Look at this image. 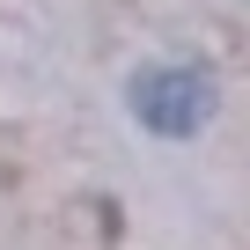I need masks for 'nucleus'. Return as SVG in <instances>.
<instances>
[{"instance_id":"1","label":"nucleus","mask_w":250,"mask_h":250,"mask_svg":"<svg viewBox=\"0 0 250 250\" xmlns=\"http://www.w3.org/2000/svg\"><path fill=\"white\" fill-rule=\"evenodd\" d=\"M213 110H221V88L199 66H147V74H133V118L147 133H162V140L206 133Z\"/></svg>"}]
</instances>
